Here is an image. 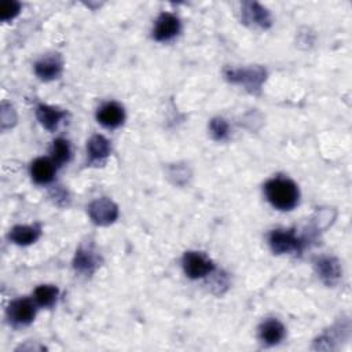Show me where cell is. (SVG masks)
<instances>
[{"label":"cell","instance_id":"obj_1","mask_svg":"<svg viewBox=\"0 0 352 352\" xmlns=\"http://www.w3.org/2000/svg\"><path fill=\"white\" fill-rule=\"evenodd\" d=\"M267 201L279 210H292L300 198L297 184L287 177H272L264 184Z\"/></svg>","mask_w":352,"mask_h":352},{"label":"cell","instance_id":"obj_2","mask_svg":"<svg viewBox=\"0 0 352 352\" xmlns=\"http://www.w3.org/2000/svg\"><path fill=\"white\" fill-rule=\"evenodd\" d=\"M224 77L232 82L243 85L249 92L260 91L263 82L265 81L267 72L261 66L250 67H227L224 69Z\"/></svg>","mask_w":352,"mask_h":352},{"label":"cell","instance_id":"obj_3","mask_svg":"<svg viewBox=\"0 0 352 352\" xmlns=\"http://www.w3.org/2000/svg\"><path fill=\"white\" fill-rule=\"evenodd\" d=\"M268 243L275 254L301 252L305 239L297 236L294 230H274L268 235Z\"/></svg>","mask_w":352,"mask_h":352},{"label":"cell","instance_id":"obj_4","mask_svg":"<svg viewBox=\"0 0 352 352\" xmlns=\"http://www.w3.org/2000/svg\"><path fill=\"white\" fill-rule=\"evenodd\" d=\"M182 265L184 274L190 279L205 278L214 271L213 261L205 253L195 250H188L183 254Z\"/></svg>","mask_w":352,"mask_h":352},{"label":"cell","instance_id":"obj_5","mask_svg":"<svg viewBox=\"0 0 352 352\" xmlns=\"http://www.w3.org/2000/svg\"><path fill=\"white\" fill-rule=\"evenodd\" d=\"M88 216L96 226H110L118 217V206L110 198L102 197L88 205Z\"/></svg>","mask_w":352,"mask_h":352},{"label":"cell","instance_id":"obj_6","mask_svg":"<svg viewBox=\"0 0 352 352\" xmlns=\"http://www.w3.org/2000/svg\"><path fill=\"white\" fill-rule=\"evenodd\" d=\"M36 302L30 298H16L7 308V318L14 326H28L34 320Z\"/></svg>","mask_w":352,"mask_h":352},{"label":"cell","instance_id":"obj_7","mask_svg":"<svg viewBox=\"0 0 352 352\" xmlns=\"http://www.w3.org/2000/svg\"><path fill=\"white\" fill-rule=\"evenodd\" d=\"M242 22L245 25L265 30L271 28L272 19L270 11L260 3L246 1L242 4Z\"/></svg>","mask_w":352,"mask_h":352},{"label":"cell","instance_id":"obj_8","mask_svg":"<svg viewBox=\"0 0 352 352\" xmlns=\"http://www.w3.org/2000/svg\"><path fill=\"white\" fill-rule=\"evenodd\" d=\"M180 21L170 12H161L153 28V38L155 41H169L180 32Z\"/></svg>","mask_w":352,"mask_h":352},{"label":"cell","instance_id":"obj_9","mask_svg":"<svg viewBox=\"0 0 352 352\" xmlns=\"http://www.w3.org/2000/svg\"><path fill=\"white\" fill-rule=\"evenodd\" d=\"M315 271L320 280L331 287L338 283L342 275V268L340 261L333 256H322L315 260Z\"/></svg>","mask_w":352,"mask_h":352},{"label":"cell","instance_id":"obj_10","mask_svg":"<svg viewBox=\"0 0 352 352\" xmlns=\"http://www.w3.org/2000/svg\"><path fill=\"white\" fill-rule=\"evenodd\" d=\"M99 263H100V258L98 252L89 245L88 246L81 245L76 250V254L73 258V268L80 274L91 275L100 265Z\"/></svg>","mask_w":352,"mask_h":352},{"label":"cell","instance_id":"obj_11","mask_svg":"<svg viewBox=\"0 0 352 352\" xmlns=\"http://www.w3.org/2000/svg\"><path fill=\"white\" fill-rule=\"evenodd\" d=\"M96 120L100 125L109 129L118 128L125 120V110L117 102H107L102 104L96 111Z\"/></svg>","mask_w":352,"mask_h":352},{"label":"cell","instance_id":"obj_12","mask_svg":"<svg viewBox=\"0 0 352 352\" xmlns=\"http://www.w3.org/2000/svg\"><path fill=\"white\" fill-rule=\"evenodd\" d=\"M63 62L58 54L45 55L34 63V73L43 81H51L62 74Z\"/></svg>","mask_w":352,"mask_h":352},{"label":"cell","instance_id":"obj_13","mask_svg":"<svg viewBox=\"0 0 352 352\" xmlns=\"http://www.w3.org/2000/svg\"><path fill=\"white\" fill-rule=\"evenodd\" d=\"M286 334V329L282 322L275 318H268L263 320L258 326V338L265 345L279 344Z\"/></svg>","mask_w":352,"mask_h":352},{"label":"cell","instance_id":"obj_14","mask_svg":"<svg viewBox=\"0 0 352 352\" xmlns=\"http://www.w3.org/2000/svg\"><path fill=\"white\" fill-rule=\"evenodd\" d=\"M56 168L58 166L51 157H38L30 165V176L37 184H48L54 180Z\"/></svg>","mask_w":352,"mask_h":352},{"label":"cell","instance_id":"obj_15","mask_svg":"<svg viewBox=\"0 0 352 352\" xmlns=\"http://www.w3.org/2000/svg\"><path fill=\"white\" fill-rule=\"evenodd\" d=\"M66 116L65 110H60L58 107L50 106V104H38L36 107V117L40 121V124L47 129V131H55L62 121V118Z\"/></svg>","mask_w":352,"mask_h":352},{"label":"cell","instance_id":"obj_16","mask_svg":"<svg viewBox=\"0 0 352 352\" xmlns=\"http://www.w3.org/2000/svg\"><path fill=\"white\" fill-rule=\"evenodd\" d=\"M41 235L40 226H15L8 232V239L19 246H28L34 243Z\"/></svg>","mask_w":352,"mask_h":352},{"label":"cell","instance_id":"obj_17","mask_svg":"<svg viewBox=\"0 0 352 352\" xmlns=\"http://www.w3.org/2000/svg\"><path fill=\"white\" fill-rule=\"evenodd\" d=\"M110 142L103 135H94L87 143V153L91 162H98L110 155Z\"/></svg>","mask_w":352,"mask_h":352},{"label":"cell","instance_id":"obj_18","mask_svg":"<svg viewBox=\"0 0 352 352\" xmlns=\"http://www.w3.org/2000/svg\"><path fill=\"white\" fill-rule=\"evenodd\" d=\"M59 296V289L54 285H40L33 293V300L37 305L50 308L52 307Z\"/></svg>","mask_w":352,"mask_h":352},{"label":"cell","instance_id":"obj_19","mask_svg":"<svg viewBox=\"0 0 352 352\" xmlns=\"http://www.w3.org/2000/svg\"><path fill=\"white\" fill-rule=\"evenodd\" d=\"M70 157H72V148L69 142L63 138L55 139L51 146V160L56 164V166H60L65 162H69Z\"/></svg>","mask_w":352,"mask_h":352},{"label":"cell","instance_id":"obj_20","mask_svg":"<svg viewBox=\"0 0 352 352\" xmlns=\"http://www.w3.org/2000/svg\"><path fill=\"white\" fill-rule=\"evenodd\" d=\"M209 131L214 140L221 142L226 140L230 135V125L228 122L221 117H214L209 122Z\"/></svg>","mask_w":352,"mask_h":352},{"label":"cell","instance_id":"obj_21","mask_svg":"<svg viewBox=\"0 0 352 352\" xmlns=\"http://www.w3.org/2000/svg\"><path fill=\"white\" fill-rule=\"evenodd\" d=\"M21 11V4L18 1H1L0 3V19L1 21H11L14 19Z\"/></svg>","mask_w":352,"mask_h":352},{"label":"cell","instance_id":"obj_22","mask_svg":"<svg viewBox=\"0 0 352 352\" xmlns=\"http://www.w3.org/2000/svg\"><path fill=\"white\" fill-rule=\"evenodd\" d=\"M336 212L333 209H322L316 213L315 227L316 230H326L334 220Z\"/></svg>","mask_w":352,"mask_h":352}]
</instances>
